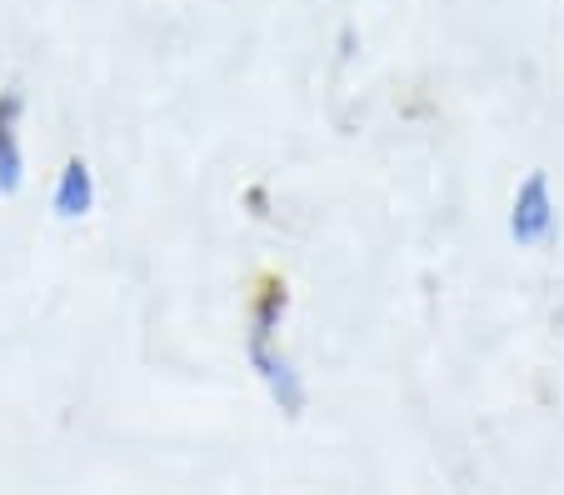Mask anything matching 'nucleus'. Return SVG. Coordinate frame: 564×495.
Segmentation results:
<instances>
[{"mask_svg":"<svg viewBox=\"0 0 564 495\" xmlns=\"http://www.w3.org/2000/svg\"><path fill=\"white\" fill-rule=\"evenodd\" d=\"M280 311H285V291L280 286H265L256 301V315H250V341H246V356L250 366L260 370V380L270 386V396H275V406L285 410V416H300V406H305V386H300V376L290 370L285 356H275V321Z\"/></svg>","mask_w":564,"mask_h":495,"instance_id":"obj_1","label":"nucleus"},{"mask_svg":"<svg viewBox=\"0 0 564 495\" xmlns=\"http://www.w3.org/2000/svg\"><path fill=\"white\" fill-rule=\"evenodd\" d=\"M510 236L520 240V246H544V240L554 236V195H550V175L544 171H530L524 185L514 191Z\"/></svg>","mask_w":564,"mask_h":495,"instance_id":"obj_2","label":"nucleus"},{"mask_svg":"<svg viewBox=\"0 0 564 495\" xmlns=\"http://www.w3.org/2000/svg\"><path fill=\"white\" fill-rule=\"evenodd\" d=\"M96 205V181H90L86 161H65L61 185H55V216L61 220H80Z\"/></svg>","mask_w":564,"mask_h":495,"instance_id":"obj_3","label":"nucleus"},{"mask_svg":"<svg viewBox=\"0 0 564 495\" xmlns=\"http://www.w3.org/2000/svg\"><path fill=\"white\" fill-rule=\"evenodd\" d=\"M15 116H21V96L0 100V195L21 191V140H15Z\"/></svg>","mask_w":564,"mask_h":495,"instance_id":"obj_4","label":"nucleus"}]
</instances>
